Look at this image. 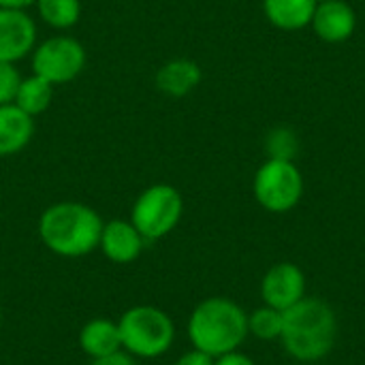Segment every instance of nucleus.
<instances>
[{
    "label": "nucleus",
    "instance_id": "obj_4",
    "mask_svg": "<svg viewBox=\"0 0 365 365\" xmlns=\"http://www.w3.org/2000/svg\"><path fill=\"white\" fill-rule=\"evenodd\" d=\"M118 329L122 349L141 359L165 355L175 340L171 317L154 306H135L126 310L118 321Z\"/></svg>",
    "mask_w": 365,
    "mask_h": 365
},
{
    "label": "nucleus",
    "instance_id": "obj_2",
    "mask_svg": "<svg viewBox=\"0 0 365 365\" xmlns=\"http://www.w3.org/2000/svg\"><path fill=\"white\" fill-rule=\"evenodd\" d=\"M338 321L331 306L317 297H304L282 312L280 340L297 361H319L336 344Z\"/></svg>",
    "mask_w": 365,
    "mask_h": 365
},
{
    "label": "nucleus",
    "instance_id": "obj_24",
    "mask_svg": "<svg viewBox=\"0 0 365 365\" xmlns=\"http://www.w3.org/2000/svg\"><path fill=\"white\" fill-rule=\"evenodd\" d=\"M34 2L36 0H0V9H21V11H26Z\"/></svg>",
    "mask_w": 365,
    "mask_h": 365
},
{
    "label": "nucleus",
    "instance_id": "obj_15",
    "mask_svg": "<svg viewBox=\"0 0 365 365\" xmlns=\"http://www.w3.org/2000/svg\"><path fill=\"white\" fill-rule=\"evenodd\" d=\"M265 17L282 30H299L312 24L317 0H263Z\"/></svg>",
    "mask_w": 365,
    "mask_h": 365
},
{
    "label": "nucleus",
    "instance_id": "obj_22",
    "mask_svg": "<svg viewBox=\"0 0 365 365\" xmlns=\"http://www.w3.org/2000/svg\"><path fill=\"white\" fill-rule=\"evenodd\" d=\"M175 365H214V357H210V355H205V353L195 349V351L182 355Z\"/></svg>",
    "mask_w": 365,
    "mask_h": 365
},
{
    "label": "nucleus",
    "instance_id": "obj_5",
    "mask_svg": "<svg viewBox=\"0 0 365 365\" xmlns=\"http://www.w3.org/2000/svg\"><path fill=\"white\" fill-rule=\"evenodd\" d=\"M184 212L182 195L171 184L148 186L130 210V222L143 235L145 242H156L169 235Z\"/></svg>",
    "mask_w": 365,
    "mask_h": 365
},
{
    "label": "nucleus",
    "instance_id": "obj_9",
    "mask_svg": "<svg viewBox=\"0 0 365 365\" xmlns=\"http://www.w3.org/2000/svg\"><path fill=\"white\" fill-rule=\"evenodd\" d=\"M261 295L265 306L284 312L306 297V276L293 263H278L265 274Z\"/></svg>",
    "mask_w": 365,
    "mask_h": 365
},
{
    "label": "nucleus",
    "instance_id": "obj_10",
    "mask_svg": "<svg viewBox=\"0 0 365 365\" xmlns=\"http://www.w3.org/2000/svg\"><path fill=\"white\" fill-rule=\"evenodd\" d=\"M143 244V235L135 229L130 220H109L103 225L98 248L111 263L126 265L141 255Z\"/></svg>",
    "mask_w": 365,
    "mask_h": 365
},
{
    "label": "nucleus",
    "instance_id": "obj_13",
    "mask_svg": "<svg viewBox=\"0 0 365 365\" xmlns=\"http://www.w3.org/2000/svg\"><path fill=\"white\" fill-rule=\"evenodd\" d=\"M201 66L195 62V60H188V58H175V60H169L165 62L156 75H154V83L156 88L167 94V96H186L190 94L199 83H201Z\"/></svg>",
    "mask_w": 365,
    "mask_h": 365
},
{
    "label": "nucleus",
    "instance_id": "obj_11",
    "mask_svg": "<svg viewBox=\"0 0 365 365\" xmlns=\"http://www.w3.org/2000/svg\"><path fill=\"white\" fill-rule=\"evenodd\" d=\"M314 32L327 41V43H342L351 38L357 26L355 11L344 0H323L317 4L314 17H312Z\"/></svg>",
    "mask_w": 365,
    "mask_h": 365
},
{
    "label": "nucleus",
    "instance_id": "obj_23",
    "mask_svg": "<svg viewBox=\"0 0 365 365\" xmlns=\"http://www.w3.org/2000/svg\"><path fill=\"white\" fill-rule=\"evenodd\" d=\"M214 365H257V364H255L250 357H246V355H242V353L233 351V353H227V355H222V357H216Z\"/></svg>",
    "mask_w": 365,
    "mask_h": 365
},
{
    "label": "nucleus",
    "instance_id": "obj_3",
    "mask_svg": "<svg viewBox=\"0 0 365 365\" xmlns=\"http://www.w3.org/2000/svg\"><path fill=\"white\" fill-rule=\"evenodd\" d=\"M248 336V314L227 297L203 299L188 319L192 346L210 357L237 351Z\"/></svg>",
    "mask_w": 365,
    "mask_h": 365
},
{
    "label": "nucleus",
    "instance_id": "obj_16",
    "mask_svg": "<svg viewBox=\"0 0 365 365\" xmlns=\"http://www.w3.org/2000/svg\"><path fill=\"white\" fill-rule=\"evenodd\" d=\"M51 98H53V83H49L47 79L32 73L30 77L21 79V86L17 90L13 105H17L30 118H36L49 109Z\"/></svg>",
    "mask_w": 365,
    "mask_h": 365
},
{
    "label": "nucleus",
    "instance_id": "obj_20",
    "mask_svg": "<svg viewBox=\"0 0 365 365\" xmlns=\"http://www.w3.org/2000/svg\"><path fill=\"white\" fill-rule=\"evenodd\" d=\"M267 150L272 158H282V160H293L295 150H297V139L291 130L278 128L269 135L267 139Z\"/></svg>",
    "mask_w": 365,
    "mask_h": 365
},
{
    "label": "nucleus",
    "instance_id": "obj_7",
    "mask_svg": "<svg viewBox=\"0 0 365 365\" xmlns=\"http://www.w3.org/2000/svg\"><path fill=\"white\" fill-rule=\"evenodd\" d=\"M86 68L83 45L68 36L58 34L38 43L32 51V73L47 79L53 86L68 83L81 75Z\"/></svg>",
    "mask_w": 365,
    "mask_h": 365
},
{
    "label": "nucleus",
    "instance_id": "obj_19",
    "mask_svg": "<svg viewBox=\"0 0 365 365\" xmlns=\"http://www.w3.org/2000/svg\"><path fill=\"white\" fill-rule=\"evenodd\" d=\"M21 73L11 62H0V105H13L21 86Z\"/></svg>",
    "mask_w": 365,
    "mask_h": 365
},
{
    "label": "nucleus",
    "instance_id": "obj_6",
    "mask_svg": "<svg viewBox=\"0 0 365 365\" xmlns=\"http://www.w3.org/2000/svg\"><path fill=\"white\" fill-rule=\"evenodd\" d=\"M304 195V178L293 160L269 158L255 175L257 201L274 214L293 210Z\"/></svg>",
    "mask_w": 365,
    "mask_h": 365
},
{
    "label": "nucleus",
    "instance_id": "obj_18",
    "mask_svg": "<svg viewBox=\"0 0 365 365\" xmlns=\"http://www.w3.org/2000/svg\"><path fill=\"white\" fill-rule=\"evenodd\" d=\"M248 331L259 340H276L282 334V312L276 308H259L248 317Z\"/></svg>",
    "mask_w": 365,
    "mask_h": 365
},
{
    "label": "nucleus",
    "instance_id": "obj_1",
    "mask_svg": "<svg viewBox=\"0 0 365 365\" xmlns=\"http://www.w3.org/2000/svg\"><path fill=\"white\" fill-rule=\"evenodd\" d=\"M103 218L96 210L77 201H60L49 205L38 220L43 244L58 257L77 259L98 248Z\"/></svg>",
    "mask_w": 365,
    "mask_h": 365
},
{
    "label": "nucleus",
    "instance_id": "obj_12",
    "mask_svg": "<svg viewBox=\"0 0 365 365\" xmlns=\"http://www.w3.org/2000/svg\"><path fill=\"white\" fill-rule=\"evenodd\" d=\"M34 137V118L17 105H0V158L19 154Z\"/></svg>",
    "mask_w": 365,
    "mask_h": 365
},
{
    "label": "nucleus",
    "instance_id": "obj_8",
    "mask_svg": "<svg viewBox=\"0 0 365 365\" xmlns=\"http://www.w3.org/2000/svg\"><path fill=\"white\" fill-rule=\"evenodd\" d=\"M36 47V24L21 9H0V62H19Z\"/></svg>",
    "mask_w": 365,
    "mask_h": 365
},
{
    "label": "nucleus",
    "instance_id": "obj_14",
    "mask_svg": "<svg viewBox=\"0 0 365 365\" xmlns=\"http://www.w3.org/2000/svg\"><path fill=\"white\" fill-rule=\"evenodd\" d=\"M79 349L92 359H98V357L120 351L122 342H120L118 323H113L109 319L88 321L79 331Z\"/></svg>",
    "mask_w": 365,
    "mask_h": 365
},
{
    "label": "nucleus",
    "instance_id": "obj_17",
    "mask_svg": "<svg viewBox=\"0 0 365 365\" xmlns=\"http://www.w3.org/2000/svg\"><path fill=\"white\" fill-rule=\"evenodd\" d=\"M38 17L53 30H68L81 17L79 0H36Z\"/></svg>",
    "mask_w": 365,
    "mask_h": 365
},
{
    "label": "nucleus",
    "instance_id": "obj_21",
    "mask_svg": "<svg viewBox=\"0 0 365 365\" xmlns=\"http://www.w3.org/2000/svg\"><path fill=\"white\" fill-rule=\"evenodd\" d=\"M92 365H135V361H133V355H128L126 351L120 349V351H115L111 355L92 359Z\"/></svg>",
    "mask_w": 365,
    "mask_h": 365
}]
</instances>
